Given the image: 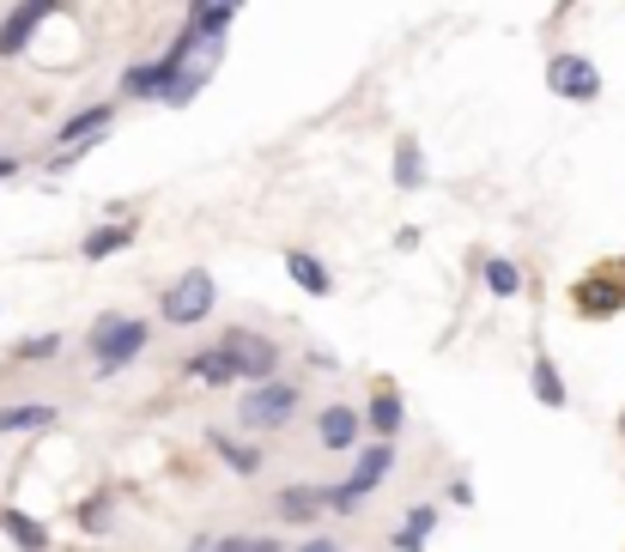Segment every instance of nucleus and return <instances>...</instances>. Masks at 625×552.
I'll list each match as a JSON object with an SVG mask.
<instances>
[{"instance_id": "24", "label": "nucleus", "mask_w": 625, "mask_h": 552, "mask_svg": "<svg viewBox=\"0 0 625 552\" xmlns=\"http://www.w3.org/2000/svg\"><path fill=\"white\" fill-rule=\"evenodd\" d=\"M395 188H401V195L425 188V152H419L413 134H401V140H395Z\"/></svg>"}, {"instance_id": "34", "label": "nucleus", "mask_w": 625, "mask_h": 552, "mask_svg": "<svg viewBox=\"0 0 625 552\" xmlns=\"http://www.w3.org/2000/svg\"><path fill=\"white\" fill-rule=\"evenodd\" d=\"M565 7H571V0H565Z\"/></svg>"}, {"instance_id": "22", "label": "nucleus", "mask_w": 625, "mask_h": 552, "mask_svg": "<svg viewBox=\"0 0 625 552\" xmlns=\"http://www.w3.org/2000/svg\"><path fill=\"white\" fill-rule=\"evenodd\" d=\"M158 92H164V67L158 61H134L116 85V97H134V104H158Z\"/></svg>"}, {"instance_id": "6", "label": "nucleus", "mask_w": 625, "mask_h": 552, "mask_svg": "<svg viewBox=\"0 0 625 552\" xmlns=\"http://www.w3.org/2000/svg\"><path fill=\"white\" fill-rule=\"evenodd\" d=\"M219 341L231 346V358H237V382H268V377H280V358H286V346H280L274 334H261V329H225Z\"/></svg>"}, {"instance_id": "23", "label": "nucleus", "mask_w": 625, "mask_h": 552, "mask_svg": "<svg viewBox=\"0 0 625 552\" xmlns=\"http://www.w3.org/2000/svg\"><path fill=\"white\" fill-rule=\"evenodd\" d=\"M207 444H213V456H219L231 473H243V480H249V473H261V449L255 444H237L231 432H219V425L207 432Z\"/></svg>"}, {"instance_id": "2", "label": "nucleus", "mask_w": 625, "mask_h": 552, "mask_svg": "<svg viewBox=\"0 0 625 552\" xmlns=\"http://www.w3.org/2000/svg\"><path fill=\"white\" fill-rule=\"evenodd\" d=\"M395 473V444L389 437H377V444H359V461H352L346 480H334V486H322V510L328 516H352V510H365V498L383 486Z\"/></svg>"}, {"instance_id": "12", "label": "nucleus", "mask_w": 625, "mask_h": 552, "mask_svg": "<svg viewBox=\"0 0 625 552\" xmlns=\"http://www.w3.org/2000/svg\"><path fill=\"white\" fill-rule=\"evenodd\" d=\"M116 104L122 97H104V104H86V110H73V116L55 128V146H86V140H104L110 134V122H116Z\"/></svg>"}, {"instance_id": "31", "label": "nucleus", "mask_w": 625, "mask_h": 552, "mask_svg": "<svg viewBox=\"0 0 625 552\" xmlns=\"http://www.w3.org/2000/svg\"><path fill=\"white\" fill-rule=\"evenodd\" d=\"M450 504H474V486H468V480H450Z\"/></svg>"}, {"instance_id": "9", "label": "nucleus", "mask_w": 625, "mask_h": 552, "mask_svg": "<svg viewBox=\"0 0 625 552\" xmlns=\"http://www.w3.org/2000/svg\"><path fill=\"white\" fill-rule=\"evenodd\" d=\"M61 0H19L13 13L0 19V61H19V55L31 49V37H37V25L55 13Z\"/></svg>"}, {"instance_id": "28", "label": "nucleus", "mask_w": 625, "mask_h": 552, "mask_svg": "<svg viewBox=\"0 0 625 552\" xmlns=\"http://www.w3.org/2000/svg\"><path fill=\"white\" fill-rule=\"evenodd\" d=\"M237 552H280V534H243Z\"/></svg>"}, {"instance_id": "14", "label": "nucleus", "mask_w": 625, "mask_h": 552, "mask_svg": "<svg viewBox=\"0 0 625 552\" xmlns=\"http://www.w3.org/2000/svg\"><path fill=\"white\" fill-rule=\"evenodd\" d=\"M529 389H534V401H541L547 413H565V407H571V389H565L553 353H534V358H529Z\"/></svg>"}, {"instance_id": "20", "label": "nucleus", "mask_w": 625, "mask_h": 552, "mask_svg": "<svg viewBox=\"0 0 625 552\" xmlns=\"http://www.w3.org/2000/svg\"><path fill=\"white\" fill-rule=\"evenodd\" d=\"M431 534H438V504H413V510L401 516V528H395L389 547H395V552H425Z\"/></svg>"}, {"instance_id": "1", "label": "nucleus", "mask_w": 625, "mask_h": 552, "mask_svg": "<svg viewBox=\"0 0 625 552\" xmlns=\"http://www.w3.org/2000/svg\"><path fill=\"white\" fill-rule=\"evenodd\" d=\"M152 346V322L146 315H128V310H110L92 322V334H86V353H92V370L98 377H116V370H128L134 358Z\"/></svg>"}, {"instance_id": "11", "label": "nucleus", "mask_w": 625, "mask_h": 552, "mask_svg": "<svg viewBox=\"0 0 625 552\" xmlns=\"http://www.w3.org/2000/svg\"><path fill=\"white\" fill-rule=\"evenodd\" d=\"M359 432H365V419H359L346 401H328V407L316 413V444H322L328 456H346V449H359Z\"/></svg>"}, {"instance_id": "32", "label": "nucleus", "mask_w": 625, "mask_h": 552, "mask_svg": "<svg viewBox=\"0 0 625 552\" xmlns=\"http://www.w3.org/2000/svg\"><path fill=\"white\" fill-rule=\"evenodd\" d=\"M183 552H219V534H195V540H189Z\"/></svg>"}, {"instance_id": "30", "label": "nucleus", "mask_w": 625, "mask_h": 552, "mask_svg": "<svg viewBox=\"0 0 625 552\" xmlns=\"http://www.w3.org/2000/svg\"><path fill=\"white\" fill-rule=\"evenodd\" d=\"M19 171H25V158H19V152H0V183H7V176H19Z\"/></svg>"}, {"instance_id": "25", "label": "nucleus", "mask_w": 625, "mask_h": 552, "mask_svg": "<svg viewBox=\"0 0 625 552\" xmlns=\"http://www.w3.org/2000/svg\"><path fill=\"white\" fill-rule=\"evenodd\" d=\"M480 279L492 298H522V267L510 255H480Z\"/></svg>"}, {"instance_id": "33", "label": "nucleus", "mask_w": 625, "mask_h": 552, "mask_svg": "<svg viewBox=\"0 0 625 552\" xmlns=\"http://www.w3.org/2000/svg\"><path fill=\"white\" fill-rule=\"evenodd\" d=\"M620 444H625V413H620Z\"/></svg>"}, {"instance_id": "16", "label": "nucleus", "mask_w": 625, "mask_h": 552, "mask_svg": "<svg viewBox=\"0 0 625 552\" xmlns=\"http://www.w3.org/2000/svg\"><path fill=\"white\" fill-rule=\"evenodd\" d=\"M280 262H286V279L304 291V298H334V274H328L310 250H286Z\"/></svg>"}, {"instance_id": "10", "label": "nucleus", "mask_w": 625, "mask_h": 552, "mask_svg": "<svg viewBox=\"0 0 625 552\" xmlns=\"http://www.w3.org/2000/svg\"><path fill=\"white\" fill-rule=\"evenodd\" d=\"M183 377H189V382H201V389H231V382H237V358H231V346H225V341H207L201 353H189V358H183Z\"/></svg>"}, {"instance_id": "3", "label": "nucleus", "mask_w": 625, "mask_h": 552, "mask_svg": "<svg viewBox=\"0 0 625 552\" xmlns=\"http://www.w3.org/2000/svg\"><path fill=\"white\" fill-rule=\"evenodd\" d=\"M298 413H304V389L286 382V377L249 382V394H237V425H243V432H261V437L286 432Z\"/></svg>"}, {"instance_id": "5", "label": "nucleus", "mask_w": 625, "mask_h": 552, "mask_svg": "<svg viewBox=\"0 0 625 552\" xmlns=\"http://www.w3.org/2000/svg\"><path fill=\"white\" fill-rule=\"evenodd\" d=\"M571 310L583 322H607V315L625 310V262L620 255H607V262H595L589 274L571 279Z\"/></svg>"}, {"instance_id": "8", "label": "nucleus", "mask_w": 625, "mask_h": 552, "mask_svg": "<svg viewBox=\"0 0 625 552\" xmlns=\"http://www.w3.org/2000/svg\"><path fill=\"white\" fill-rule=\"evenodd\" d=\"M547 85L559 97H571V104H595L601 97V67L589 61V55H577V49H559L547 61Z\"/></svg>"}, {"instance_id": "26", "label": "nucleus", "mask_w": 625, "mask_h": 552, "mask_svg": "<svg viewBox=\"0 0 625 552\" xmlns=\"http://www.w3.org/2000/svg\"><path fill=\"white\" fill-rule=\"evenodd\" d=\"M110 510H116V492H92V498L79 504V528H86V534H104Z\"/></svg>"}, {"instance_id": "17", "label": "nucleus", "mask_w": 625, "mask_h": 552, "mask_svg": "<svg viewBox=\"0 0 625 552\" xmlns=\"http://www.w3.org/2000/svg\"><path fill=\"white\" fill-rule=\"evenodd\" d=\"M134 231H140V219H110V225H98V231H86L79 255H86V262H110V255H122L134 243Z\"/></svg>"}, {"instance_id": "15", "label": "nucleus", "mask_w": 625, "mask_h": 552, "mask_svg": "<svg viewBox=\"0 0 625 552\" xmlns=\"http://www.w3.org/2000/svg\"><path fill=\"white\" fill-rule=\"evenodd\" d=\"M274 516H280L286 528H304V522H316V516H328V510H322V486H310V480H298V486H280Z\"/></svg>"}, {"instance_id": "13", "label": "nucleus", "mask_w": 625, "mask_h": 552, "mask_svg": "<svg viewBox=\"0 0 625 552\" xmlns=\"http://www.w3.org/2000/svg\"><path fill=\"white\" fill-rule=\"evenodd\" d=\"M237 13H243V0H189L183 25L195 31V37H231Z\"/></svg>"}, {"instance_id": "19", "label": "nucleus", "mask_w": 625, "mask_h": 552, "mask_svg": "<svg viewBox=\"0 0 625 552\" xmlns=\"http://www.w3.org/2000/svg\"><path fill=\"white\" fill-rule=\"evenodd\" d=\"M61 413L49 401H13V407H0V437H19V432H49Z\"/></svg>"}, {"instance_id": "29", "label": "nucleus", "mask_w": 625, "mask_h": 552, "mask_svg": "<svg viewBox=\"0 0 625 552\" xmlns=\"http://www.w3.org/2000/svg\"><path fill=\"white\" fill-rule=\"evenodd\" d=\"M292 552H346V547H340L334 534H310V540H298Z\"/></svg>"}, {"instance_id": "21", "label": "nucleus", "mask_w": 625, "mask_h": 552, "mask_svg": "<svg viewBox=\"0 0 625 552\" xmlns=\"http://www.w3.org/2000/svg\"><path fill=\"white\" fill-rule=\"evenodd\" d=\"M0 534L13 540L19 552H49V528H43L37 516L13 510V504H7V510H0Z\"/></svg>"}, {"instance_id": "7", "label": "nucleus", "mask_w": 625, "mask_h": 552, "mask_svg": "<svg viewBox=\"0 0 625 552\" xmlns=\"http://www.w3.org/2000/svg\"><path fill=\"white\" fill-rule=\"evenodd\" d=\"M219 55H225V37H207L195 55H189L177 73L164 79V92H158V104H170V110H183V104H195L201 97V85H207L213 73H219Z\"/></svg>"}, {"instance_id": "4", "label": "nucleus", "mask_w": 625, "mask_h": 552, "mask_svg": "<svg viewBox=\"0 0 625 552\" xmlns=\"http://www.w3.org/2000/svg\"><path fill=\"white\" fill-rule=\"evenodd\" d=\"M213 310H219V279L207 267H183V274L158 291V315H164L170 329H201Z\"/></svg>"}, {"instance_id": "27", "label": "nucleus", "mask_w": 625, "mask_h": 552, "mask_svg": "<svg viewBox=\"0 0 625 552\" xmlns=\"http://www.w3.org/2000/svg\"><path fill=\"white\" fill-rule=\"evenodd\" d=\"M19 365H49V358H61V334H31V341L13 346Z\"/></svg>"}, {"instance_id": "18", "label": "nucleus", "mask_w": 625, "mask_h": 552, "mask_svg": "<svg viewBox=\"0 0 625 552\" xmlns=\"http://www.w3.org/2000/svg\"><path fill=\"white\" fill-rule=\"evenodd\" d=\"M365 425H371L377 437H389V444H395V437H401V425H407V401H401V389H389V382H383V389L371 394V407H365Z\"/></svg>"}]
</instances>
